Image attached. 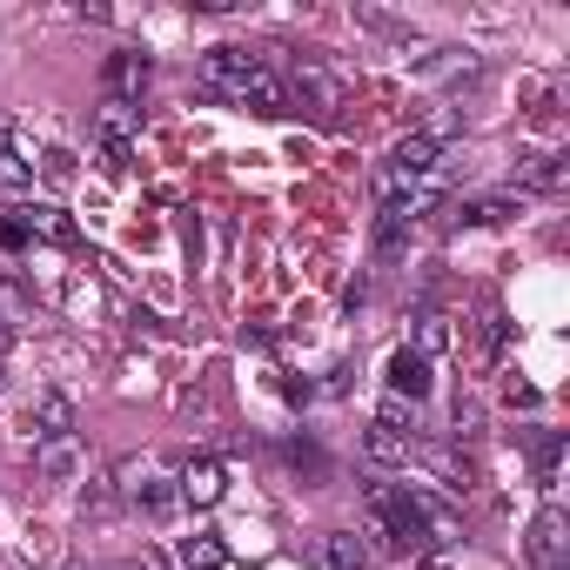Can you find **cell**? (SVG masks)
Here are the masks:
<instances>
[{
    "label": "cell",
    "instance_id": "277c9868",
    "mask_svg": "<svg viewBox=\"0 0 570 570\" xmlns=\"http://www.w3.org/2000/svg\"><path fill=\"white\" fill-rule=\"evenodd\" d=\"M289 95H296V101H316V115H336V108H343V81H336L330 68H316V61H303V68H296Z\"/></svg>",
    "mask_w": 570,
    "mask_h": 570
},
{
    "label": "cell",
    "instance_id": "9c48e42d",
    "mask_svg": "<svg viewBox=\"0 0 570 570\" xmlns=\"http://www.w3.org/2000/svg\"><path fill=\"white\" fill-rule=\"evenodd\" d=\"M242 108H255V115H289V81H275L268 68H255V81L242 88Z\"/></svg>",
    "mask_w": 570,
    "mask_h": 570
},
{
    "label": "cell",
    "instance_id": "8992f818",
    "mask_svg": "<svg viewBox=\"0 0 570 570\" xmlns=\"http://www.w3.org/2000/svg\"><path fill=\"white\" fill-rule=\"evenodd\" d=\"M175 490H181V503H195V510H215L228 483H222V463H215V456H202V463H188V470L175 476Z\"/></svg>",
    "mask_w": 570,
    "mask_h": 570
},
{
    "label": "cell",
    "instance_id": "e0dca14e",
    "mask_svg": "<svg viewBox=\"0 0 570 570\" xmlns=\"http://www.w3.org/2000/svg\"><path fill=\"white\" fill-rule=\"evenodd\" d=\"M41 175H48L55 188H68V181H75V155H68V148H48V155H41Z\"/></svg>",
    "mask_w": 570,
    "mask_h": 570
},
{
    "label": "cell",
    "instance_id": "2e32d148",
    "mask_svg": "<svg viewBox=\"0 0 570 570\" xmlns=\"http://www.w3.org/2000/svg\"><path fill=\"white\" fill-rule=\"evenodd\" d=\"M181 563H188V570H215V563H222V543H215V537H188V543H181Z\"/></svg>",
    "mask_w": 570,
    "mask_h": 570
},
{
    "label": "cell",
    "instance_id": "52a82bcc",
    "mask_svg": "<svg viewBox=\"0 0 570 570\" xmlns=\"http://www.w3.org/2000/svg\"><path fill=\"white\" fill-rule=\"evenodd\" d=\"M316 570H370V543L356 530H330L316 543Z\"/></svg>",
    "mask_w": 570,
    "mask_h": 570
},
{
    "label": "cell",
    "instance_id": "ba28073f",
    "mask_svg": "<svg viewBox=\"0 0 570 570\" xmlns=\"http://www.w3.org/2000/svg\"><path fill=\"white\" fill-rule=\"evenodd\" d=\"M35 470H41L48 483H68V476L81 470V443H75V436H48V443L35 450Z\"/></svg>",
    "mask_w": 570,
    "mask_h": 570
},
{
    "label": "cell",
    "instance_id": "30bf717a",
    "mask_svg": "<svg viewBox=\"0 0 570 570\" xmlns=\"http://www.w3.org/2000/svg\"><path fill=\"white\" fill-rule=\"evenodd\" d=\"M35 423H41V443H48V436H75V403H68L61 390H41V396H35Z\"/></svg>",
    "mask_w": 570,
    "mask_h": 570
},
{
    "label": "cell",
    "instance_id": "ac0fdd59",
    "mask_svg": "<svg viewBox=\"0 0 570 570\" xmlns=\"http://www.w3.org/2000/svg\"><path fill=\"white\" fill-rule=\"evenodd\" d=\"M443 343H450L443 316H423V330H416V356H430V350H443Z\"/></svg>",
    "mask_w": 570,
    "mask_h": 570
},
{
    "label": "cell",
    "instance_id": "5b68a950",
    "mask_svg": "<svg viewBox=\"0 0 570 570\" xmlns=\"http://www.w3.org/2000/svg\"><path fill=\"white\" fill-rule=\"evenodd\" d=\"M383 383H390V396H396V403H403V396H410V403H423V396H430V356H416V350H396Z\"/></svg>",
    "mask_w": 570,
    "mask_h": 570
},
{
    "label": "cell",
    "instance_id": "9a60e30c",
    "mask_svg": "<svg viewBox=\"0 0 570 570\" xmlns=\"http://www.w3.org/2000/svg\"><path fill=\"white\" fill-rule=\"evenodd\" d=\"M0 188H35V161H28L21 148L0 155Z\"/></svg>",
    "mask_w": 570,
    "mask_h": 570
},
{
    "label": "cell",
    "instance_id": "7a4b0ae2",
    "mask_svg": "<svg viewBox=\"0 0 570 570\" xmlns=\"http://www.w3.org/2000/svg\"><path fill=\"white\" fill-rule=\"evenodd\" d=\"M563 550H570V517H563V503H543L530 517L523 557H530V570H563Z\"/></svg>",
    "mask_w": 570,
    "mask_h": 570
},
{
    "label": "cell",
    "instance_id": "7c38bea8",
    "mask_svg": "<svg viewBox=\"0 0 570 570\" xmlns=\"http://www.w3.org/2000/svg\"><path fill=\"white\" fill-rule=\"evenodd\" d=\"M517 175H523L530 188H563V155H523Z\"/></svg>",
    "mask_w": 570,
    "mask_h": 570
},
{
    "label": "cell",
    "instance_id": "ffe728a7",
    "mask_svg": "<svg viewBox=\"0 0 570 570\" xmlns=\"http://www.w3.org/2000/svg\"><path fill=\"white\" fill-rule=\"evenodd\" d=\"M0 155H8V121H0Z\"/></svg>",
    "mask_w": 570,
    "mask_h": 570
},
{
    "label": "cell",
    "instance_id": "5bb4252c",
    "mask_svg": "<svg viewBox=\"0 0 570 570\" xmlns=\"http://www.w3.org/2000/svg\"><path fill=\"white\" fill-rule=\"evenodd\" d=\"M517 215V202L510 195H483V202H470L463 208V222H476V228H497V222H510Z\"/></svg>",
    "mask_w": 570,
    "mask_h": 570
},
{
    "label": "cell",
    "instance_id": "4fadbf2b",
    "mask_svg": "<svg viewBox=\"0 0 570 570\" xmlns=\"http://www.w3.org/2000/svg\"><path fill=\"white\" fill-rule=\"evenodd\" d=\"M135 503H141L148 517H168V510L181 503V490H175V476H155V483H141V490H135Z\"/></svg>",
    "mask_w": 570,
    "mask_h": 570
},
{
    "label": "cell",
    "instance_id": "3957f363",
    "mask_svg": "<svg viewBox=\"0 0 570 570\" xmlns=\"http://www.w3.org/2000/svg\"><path fill=\"white\" fill-rule=\"evenodd\" d=\"M101 81H108V101H141V88L155 81V61L121 48V55H108V61H101Z\"/></svg>",
    "mask_w": 570,
    "mask_h": 570
},
{
    "label": "cell",
    "instance_id": "d6986e66",
    "mask_svg": "<svg viewBox=\"0 0 570 570\" xmlns=\"http://www.w3.org/2000/svg\"><path fill=\"white\" fill-rule=\"evenodd\" d=\"M0 316H8V323H21V316H28V296L14 289V282H0Z\"/></svg>",
    "mask_w": 570,
    "mask_h": 570
},
{
    "label": "cell",
    "instance_id": "8fae6325",
    "mask_svg": "<svg viewBox=\"0 0 570 570\" xmlns=\"http://www.w3.org/2000/svg\"><path fill=\"white\" fill-rule=\"evenodd\" d=\"M363 443H370V456H376V463H403V456H410V430H396V423H383V416L370 423V436H363Z\"/></svg>",
    "mask_w": 570,
    "mask_h": 570
},
{
    "label": "cell",
    "instance_id": "6da1fadb",
    "mask_svg": "<svg viewBox=\"0 0 570 570\" xmlns=\"http://www.w3.org/2000/svg\"><path fill=\"white\" fill-rule=\"evenodd\" d=\"M255 68H262V55H248V48H208L195 75H202V88H208V95L242 101V88L255 81Z\"/></svg>",
    "mask_w": 570,
    "mask_h": 570
}]
</instances>
